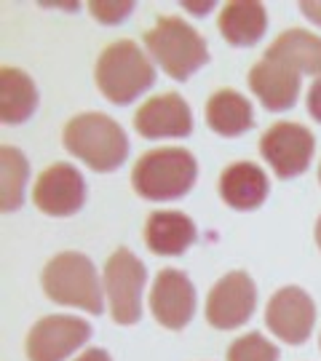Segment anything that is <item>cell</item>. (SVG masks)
Masks as SVG:
<instances>
[{"instance_id": "1", "label": "cell", "mask_w": 321, "mask_h": 361, "mask_svg": "<svg viewBox=\"0 0 321 361\" xmlns=\"http://www.w3.org/2000/svg\"><path fill=\"white\" fill-rule=\"evenodd\" d=\"M64 147L94 171H116L128 155V137L104 113H83L64 126Z\"/></svg>"}, {"instance_id": "2", "label": "cell", "mask_w": 321, "mask_h": 361, "mask_svg": "<svg viewBox=\"0 0 321 361\" xmlns=\"http://www.w3.org/2000/svg\"><path fill=\"white\" fill-rule=\"evenodd\" d=\"M198 177V164L182 147L150 150L137 161L131 171L134 190L147 201H171L190 193Z\"/></svg>"}, {"instance_id": "3", "label": "cell", "mask_w": 321, "mask_h": 361, "mask_svg": "<svg viewBox=\"0 0 321 361\" xmlns=\"http://www.w3.org/2000/svg\"><path fill=\"white\" fill-rule=\"evenodd\" d=\"M43 292L59 305H73L99 316L104 310L97 268L80 252H62L43 268Z\"/></svg>"}, {"instance_id": "4", "label": "cell", "mask_w": 321, "mask_h": 361, "mask_svg": "<svg viewBox=\"0 0 321 361\" xmlns=\"http://www.w3.org/2000/svg\"><path fill=\"white\" fill-rule=\"evenodd\" d=\"M155 83V67L131 40L107 46L97 62V86L113 104H131Z\"/></svg>"}, {"instance_id": "5", "label": "cell", "mask_w": 321, "mask_h": 361, "mask_svg": "<svg viewBox=\"0 0 321 361\" xmlns=\"http://www.w3.org/2000/svg\"><path fill=\"white\" fill-rule=\"evenodd\" d=\"M142 40L155 62L164 67V73L174 80H188L195 70H201L209 62L206 40L188 22L174 16H161Z\"/></svg>"}, {"instance_id": "6", "label": "cell", "mask_w": 321, "mask_h": 361, "mask_svg": "<svg viewBox=\"0 0 321 361\" xmlns=\"http://www.w3.org/2000/svg\"><path fill=\"white\" fill-rule=\"evenodd\" d=\"M145 265L128 249H118L104 265V295L110 300V313L116 324L131 326L142 316V286Z\"/></svg>"}, {"instance_id": "7", "label": "cell", "mask_w": 321, "mask_h": 361, "mask_svg": "<svg viewBox=\"0 0 321 361\" xmlns=\"http://www.w3.org/2000/svg\"><path fill=\"white\" fill-rule=\"evenodd\" d=\"M313 145H316L313 134L305 126H300V123H273L260 140V153L281 180H292V177H300L310 166Z\"/></svg>"}, {"instance_id": "8", "label": "cell", "mask_w": 321, "mask_h": 361, "mask_svg": "<svg viewBox=\"0 0 321 361\" xmlns=\"http://www.w3.org/2000/svg\"><path fill=\"white\" fill-rule=\"evenodd\" d=\"M257 286L249 273L233 271L212 286L206 300V319L217 329H236L255 313Z\"/></svg>"}, {"instance_id": "9", "label": "cell", "mask_w": 321, "mask_h": 361, "mask_svg": "<svg viewBox=\"0 0 321 361\" xmlns=\"http://www.w3.org/2000/svg\"><path fill=\"white\" fill-rule=\"evenodd\" d=\"M265 324L279 340L289 343V345H303L313 332L316 305L305 289L284 286L270 297L268 310H265Z\"/></svg>"}, {"instance_id": "10", "label": "cell", "mask_w": 321, "mask_h": 361, "mask_svg": "<svg viewBox=\"0 0 321 361\" xmlns=\"http://www.w3.org/2000/svg\"><path fill=\"white\" fill-rule=\"evenodd\" d=\"M91 337V326L73 316H46L27 335L30 361H64Z\"/></svg>"}, {"instance_id": "11", "label": "cell", "mask_w": 321, "mask_h": 361, "mask_svg": "<svg viewBox=\"0 0 321 361\" xmlns=\"http://www.w3.org/2000/svg\"><path fill=\"white\" fill-rule=\"evenodd\" d=\"M32 201L43 214L52 217H70L80 212L86 201V182L83 174L70 164H54L35 182Z\"/></svg>"}, {"instance_id": "12", "label": "cell", "mask_w": 321, "mask_h": 361, "mask_svg": "<svg viewBox=\"0 0 321 361\" xmlns=\"http://www.w3.org/2000/svg\"><path fill=\"white\" fill-rule=\"evenodd\" d=\"M150 308L155 322L166 329H182L195 313V286L182 271L166 268L155 276L150 292Z\"/></svg>"}, {"instance_id": "13", "label": "cell", "mask_w": 321, "mask_h": 361, "mask_svg": "<svg viewBox=\"0 0 321 361\" xmlns=\"http://www.w3.org/2000/svg\"><path fill=\"white\" fill-rule=\"evenodd\" d=\"M300 70L276 56H262L249 73V89L257 94V99L265 104L270 113H281L295 107L300 94Z\"/></svg>"}, {"instance_id": "14", "label": "cell", "mask_w": 321, "mask_h": 361, "mask_svg": "<svg viewBox=\"0 0 321 361\" xmlns=\"http://www.w3.org/2000/svg\"><path fill=\"white\" fill-rule=\"evenodd\" d=\"M134 129L145 140L188 137L193 131V113L180 94H161L142 104L134 116Z\"/></svg>"}, {"instance_id": "15", "label": "cell", "mask_w": 321, "mask_h": 361, "mask_svg": "<svg viewBox=\"0 0 321 361\" xmlns=\"http://www.w3.org/2000/svg\"><path fill=\"white\" fill-rule=\"evenodd\" d=\"M268 177L257 164H231L219 177V195L222 201L236 212H252L262 207V201L268 198Z\"/></svg>"}, {"instance_id": "16", "label": "cell", "mask_w": 321, "mask_h": 361, "mask_svg": "<svg viewBox=\"0 0 321 361\" xmlns=\"http://www.w3.org/2000/svg\"><path fill=\"white\" fill-rule=\"evenodd\" d=\"M198 238L195 222L182 212H153L145 225V241L161 257H177Z\"/></svg>"}, {"instance_id": "17", "label": "cell", "mask_w": 321, "mask_h": 361, "mask_svg": "<svg viewBox=\"0 0 321 361\" xmlns=\"http://www.w3.org/2000/svg\"><path fill=\"white\" fill-rule=\"evenodd\" d=\"M268 30V16L257 0H236L219 13V32L231 46H255Z\"/></svg>"}, {"instance_id": "18", "label": "cell", "mask_w": 321, "mask_h": 361, "mask_svg": "<svg viewBox=\"0 0 321 361\" xmlns=\"http://www.w3.org/2000/svg\"><path fill=\"white\" fill-rule=\"evenodd\" d=\"M38 91L25 70L3 67L0 70V118L6 126H19L35 113Z\"/></svg>"}, {"instance_id": "19", "label": "cell", "mask_w": 321, "mask_h": 361, "mask_svg": "<svg viewBox=\"0 0 321 361\" xmlns=\"http://www.w3.org/2000/svg\"><path fill=\"white\" fill-rule=\"evenodd\" d=\"M206 123L222 137H238L255 126V113L246 97L233 89H219L206 102Z\"/></svg>"}, {"instance_id": "20", "label": "cell", "mask_w": 321, "mask_h": 361, "mask_svg": "<svg viewBox=\"0 0 321 361\" xmlns=\"http://www.w3.org/2000/svg\"><path fill=\"white\" fill-rule=\"evenodd\" d=\"M265 54L289 62L300 73L321 78V38L310 35L308 30H286Z\"/></svg>"}, {"instance_id": "21", "label": "cell", "mask_w": 321, "mask_h": 361, "mask_svg": "<svg viewBox=\"0 0 321 361\" xmlns=\"http://www.w3.org/2000/svg\"><path fill=\"white\" fill-rule=\"evenodd\" d=\"M30 177L27 158L11 145L0 147V209L11 214L25 204V182Z\"/></svg>"}, {"instance_id": "22", "label": "cell", "mask_w": 321, "mask_h": 361, "mask_svg": "<svg viewBox=\"0 0 321 361\" xmlns=\"http://www.w3.org/2000/svg\"><path fill=\"white\" fill-rule=\"evenodd\" d=\"M228 361H279V348L260 332H249L228 348Z\"/></svg>"}, {"instance_id": "23", "label": "cell", "mask_w": 321, "mask_h": 361, "mask_svg": "<svg viewBox=\"0 0 321 361\" xmlns=\"http://www.w3.org/2000/svg\"><path fill=\"white\" fill-rule=\"evenodd\" d=\"M89 11L102 22V25H121L128 13L134 11V3H107V0H97L91 3Z\"/></svg>"}, {"instance_id": "24", "label": "cell", "mask_w": 321, "mask_h": 361, "mask_svg": "<svg viewBox=\"0 0 321 361\" xmlns=\"http://www.w3.org/2000/svg\"><path fill=\"white\" fill-rule=\"evenodd\" d=\"M308 113L313 121H319L321 123V78L310 86V91H308Z\"/></svg>"}, {"instance_id": "25", "label": "cell", "mask_w": 321, "mask_h": 361, "mask_svg": "<svg viewBox=\"0 0 321 361\" xmlns=\"http://www.w3.org/2000/svg\"><path fill=\"white\" fill-rule=\"evenodd\" d=\"M300 11L305 13L313 25L321 27V3H300Z\"/></svg>"}, {"instance_id": "26", "label": "cell", "mask_w": 321, "mask_h": 361, "mask_svg": "<svg viewBox=\"0 0 321 361\" xmlns=\"http://www.w3.org/2000/svg\"><path fill=\"white\" fill-rule=\"evenodd\" d=\"M75 361H110V353L102 348H89L83 356H78Z\"/></svg>"}, {"instance_id": "27", "label": "cell", "mask_w": 321, "mask_h": 361, "mask_svg": "<svg viewBox=\"0 0 321 361\" xmlns=\"http://www.w3.org/2000/svg\"><path fill=\"white\" fill-rule=\"evenodd\" d=\"M185 8H190V11H195V13H206V11H212V8H214V3H204V6H185Z\"/></svg>"}, {"instance_id": "28", "label": "cell", "mask_w": 321, "mask_h": 361, "mask_svg": "<svg viewBox=\"0 0 321 361\" xmlns=\"http://www.w3.org/2000/svg\"><path fill=\"white\" fill-rule=\"evenodd\" d=\"M316 244H319V249H321V217H319V222H316Z\"/></svg>"}, {"instance_id": "29", "label": "cell", "mask_w": 321, "mask_h": 361, "mask_svg": "<svg viewBox=\"0 0 321 361\" xmlns=\"http://www.w3.org/2000/svg\"><path fill=\"white\" fill-rule=\"evenodd\" d=\"M319 182H321V166H319Z\"/></svg>"}]
</instances>
